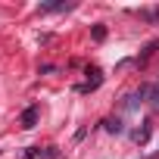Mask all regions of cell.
<instances>
[{"mask_svg":"<svg viewBox=\"0 0 159 159\" xmlns=\"http://www.w3.org/2000/svg\"><path fill=\"white\" fill-rule=\"evenodd\" d=\"M38 116H41V109H38V106H28V109L22 112V128H34V125H38Z\"/></svg>","mask_w":159,"mask_h":159,"instance_id":"obj_1","label":"cell"},{"mask_svg":"<svg viewBox=\"0 0 159 159\" xmlns=\"http://www.w3.org/2000/svg\"><path fill=\"white\" fill-rule=\"evenodd\" d=\"M62 10H72L69 3H44L41 7V13H62Z\"/></svg>","mask_w":159,"mask_h":159,"instance_id":"obj_2","label":"cell"},{"mask_svg":"<svg viewBox=\"0 0 159 159\" xmlns=\"http://www.w3.org/2000/svg\"><path fill=\"white\" fill-rule=\"evenodd\" d=\"M131 137H134V140H137V143H143V140H147V137H150V125H143V128H137V131H134V134H131Z\"/></svg>","mask_w":159,"mask_h":159,"instance_id":"obj_3","label":"cell"},{"mask_svg":"<svg viewBox=\"0 0 159 159\" xmlns=\"http://www.w3.org/2000/svg\"><path fill=\"white\" fill-rule=\"evenodd\" d=\"M140 16H143L147 22H159V7H153V10H140Z\"/></svg>","mask_w":159,"mask_h":159,"instance_id":"obj_4","label":"cell"},{"mask_svg":"<svg viewBox=\"0 0 159 159\" xmlns=\"http://www.w3.org/2000/svg\"><path fill=\"white\" fill-rule=\"evenodd\" d=\"M100 81H103V78H100V72H94V78H91V81H88L81 91H94V88H100Z\"/></svg>","mask_w":159,"mask_h":159,"instance_id":"obj_5","label":"cell"},{"mask_svg":"<svg viewBox=\"0 0 159 159\" xmlns=\"http://www.w3.org/2000/svg\"><path fill=\"white\" fill-rule=\"evenodd\" d=\"M106 131H122V122H119V119H109V122H106Z\"/></svg>","mask_w":159,"mask_h":159,"instance_id":"obj_6","label":"cell"},{"mask_svg":"<svg viewBox=\"0 0 159 159\" xmlns=\"http://www.w3.org/2000/svg\"><path fill=\"white\" fill-rule=\"evenodd\" d=\"M150 97H153V109H159V84L150 91Z\"/></svg>","mask_w":159,"mask_h":159,"instance_id":"obj_7","label":"cell"},{"mask_svg":"<svg viewBox=\"0 0 159 159\" xmlns=\"http://www.w3.org/2000/svg\"><path fill=\"white\" fill-rule=\"evenodd\" d=\"M94 38H97V41H103V38H106V28H103V25H97V28H94Z\"/></svg>","mask_w":159,"mask_h":159,"instance_id":"obj_8","label":"cell"}]
</instances>
